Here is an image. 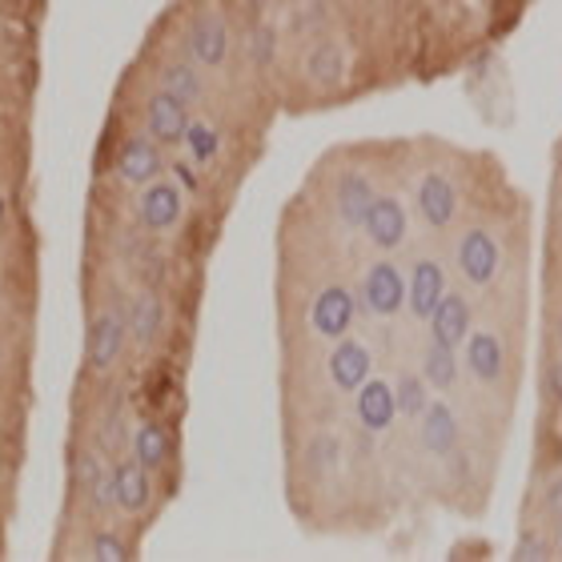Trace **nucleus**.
Returning <instances> with one entry per match:
<instances>
[{
  "instance_id": "f257e3e1",
  "label": "nucleus",
  "mask_w": 562,
  "mask_h": 562,
  "mask_svg": "<svg viewBox=\"0 0 562 562\" xmlns=\"http://www.w3.org/2000/svg\"><path fill=\"white\" fill-rule=\"evenodd\" d=\"M125 341H130V317L121 310H101L89 326V341H85V362L93 374H105L117 366V358L125 353Z\"/></svg>"
},
{
  "instance_id": "f03ea898",
  "label": "nucleus",
  "mask_w": 562,
  "mask_h": 562,
  "mask_svg": "<svg viewBox=\"0 0 562 562\" xmlns=\"http://www.w3.org/2000/svg\"><path fill=\"white\" fill-rule=\"evenodd\" d=\"M189 105L181 97H173L169 89H157V93L145 101V130L157 145H181L189 133Z\"/></svg>"
},
{
  "instance_id": "7ed1b4c3",
  "label": "nucleus",
  "mask_w": 562,
  "mask_h": 562,
  "mask_svg": "<svg viewBox=\"0 0 562 562\" xmlns=\"http://www.w3.org/2000/svg\"><path fill=\"white\" fill-rule=\"evenodd\" d=\"M362 302L374 317H394L406 305V278L394 261H374L362 278Z\"/></svg>"
},
{
  "instance_id": "20e7f679",
  "label": "nucleus",
  "mask_w": 562,
  "mask_h": 562,
  "mask_svg": "<svg viewBox=\"0 0 562 562\" xmlns=\"http://www.w3.org/2000/svg\"><path fill=\"white\" fill-rule=\"evenodd\" d=\"M109 486H113V506L121 515H145L153 503V482H149V467H140L137 458H125L117 467L109 470Z\"/></svg>"
},
{
  "instance_id": "39448f33",
  "label": "nucleus",
  "mask_w": 562,
  "mask_h": 562,
  "mask_svg": "<svg viewBox=\"0 0 562 562\" xmlns=\"http://www.w3.org/2000/svg\"><path fill=\"white\" fill-rule=\"evenodd\" d=\"M498 261H503V249L486 229H467L462 241H458V270L470 285H491L494 273H498Z\"/></svg>"
},
{
  "instance_id": "423d86ee",
  "label": "nucleus",
  "mask_w": 562,
  "mask_h": 562,
  "mask_svg": "<svg viewBox=\"0 0 562 562\" xmlns=\"http://www.w3.org/2000/svg\"><path fill=\"white\" fill-rule=\"evenodd\" d=\"M137 217L153 234L173 229V225L181 222V189H177L173 181H165V177H153L137 201Z\"/></svg>"
},
{
  "instance_id": "0eeeda50",
  "label": "nucleus",
  "mask_w": 562,
  "mask_h": 562,
  "mask_svg": "<svg viewBox=\"0 0 562 562\" xmlns=\"http://www.w3.org/2000/svg\"><path fill=\"white\" fill-rule=\"evenodd\" d=\"M310 322L322 338L338 341L346 338V329L353 326V293L346 285H326V290L314 297V310H310Z\"/></svg>"
},
{
  "instance_id": "6e6552de",
  "label": "nucleus",
  "mask_w": 562,
  "mask_h": 562,
  "mask_svg": "<svg viewBox=\"0 0 562 562\" xmlns=\"http://www.w3.org/2000/svg\"><path fill=\"white\" fill-rule=\"evenodd\" d=\"M165 157L161 145L153 137H130L117 153V177L125 186H149L153 177H161Z\"/></svg>"
},
{
  "instance_id": "1a4fd4ad",
  "label": "nucleus",
  "mask_w": 562,
  "mask_h": 562,
  "mask_svg": "<svg viewBox=\"0 0 562 562\" xmlns=\"http://www.w3.org/2000/svg\"><path fill=\"white\" fill-rule=\"evenodd\" d=\"M366 378H370V350L358 338H338V346L329 350V382L341 394H358Z\"/></svg>"
},
{
  "instance_id": "9d476101",
  "label": "nucleus",
  "mask_w": 562,
  "mask_h": 562,
  "mask_svg": "<svg viewBox=\"0 0 562 562\" xmlns=\"http://www.w3.org/2000/svg\"><path fill=\"white\" fill-rule=\"evenodd\" d=\"M353 411H358V422H362L370 434L390 430V422L398 418L394 386L382 382V378H366L362 386H358V402H353Z\"/></svg>"
},
{
  "instance_id": "9b49d317",
  "label": "nucleus",
  "mask_w": 562,
  "mask_h": 562,
  "mask_svg": "<svg viewBox=\"0 0 562 562\" xmlns=\"http://www.w3.org/2000/svg\"><path fill=\"white\" fill-rule=\"evenodd\" d=\"M362 229L378 249H398L402 241H406V210H402V201L398 198H374V205H370V213H366Z\"/></svg>"
},
{
  "instance_id": "f8f14e48",
  "label": "nucleus",
  "mask_w": 562,
  "mask_h": 562,
  "mask_svg": "<svg viewBox=\"0 0 562 562\" xmlns=\"http://www.w3.org/2000/svg\"><path fill=\"white\" fill-rule=\"evenodd\" d=\"M446 297V273L438 261H426L422 258L418 266H414L411 281H406V302H411L414 317H422V322H430V314L438 310V302Z\"/></svg>"
},
{
  "instance_id": "ddd939ff",
  "label": "nucleus",
  "mask_w": 562,
  "mask_h": 562,
  "mask_svg": "<svg viewBox=\"0 0 562 562\" xmlns=\"http://www.w3.org/2000/svg\"><path fill=\"white\" fill-rule=\"evenodd\" d=\"M72 486H77V494H85V503L93 506V510H105L113 503L109 470L93 450H77V458H72Z\"/></svg>"
},
{
  "instance_id": "4468645a",
  "label": "nucleus",
  "mask_w": 562,
  "mask_h": 562,
  "mask_svg": "<svg viewBox=\"0 0 562 562\" xmlns=\"http://www.w3.org/2000/svg\"><path fill=\"white\" fill-rule=\"evenodd\" d=\"M454 210H458L454 186H450L442 173H426V177H422V186H418V213H422V222L430 225V229H446V225L454 222Z\"/></svg>"
},
{
  "instance_id": "2eb2a0df",
  "label": "nucleus",
  "mask_w": 562,
  "mask_h": 562,
  "mask_svg": "<svg viewBox=\"0 0 562 562\" xmlns=\"http://www.w3.org/2000/svg\"><path fill=\"white\" fill-rule=\"evenodd\" d=\"M189 57L205 65V69H217L229 57V33H225L222 16H198L193 21V29H189Z\"/></svg>"
},
{
  "instance_id": "dca6fc26",
  "label": "nucleus",
  "mask_w": 562,
  "mask_h": 562,
  "mask_svg": "<svg viewBox=\"0 0 562 562\" xmlns=\"http://www.w3.org/2000/svg\"><path fill=\"white\" fill-rule=\"evenodd\" d=\"M430 334H434V341H438V346H446V350L462 346V341L470 338V305H467V297H458V293L442 297V302H438V310L430 314Z\"/></svg>"
},
{
  "instance_id": "f3484780",
  "label": "nucleus",
  "mask_w": 562,
  "mask_h": 562,
  "mask_svg": "<svg viewBox=\"0 0 562 562\" xmlns=\"http://www.w3.org/2000/svg\"><path fill=\"white\" fill-rule=\"evenodd\" d=\"M422 446L430 450V454L446 458L454 454L458 446V418L450 406H442V402H430L426 411H422Z\"/></svg>"
},
{
  "instance_id": "a211bd4d",
  "label": "nucleus",
  "mask_w": 562,
  "mask_h": 562,
  "mask_svg": "<svg viewBox=\"0 0 562 562\" xmlns=\"http://www.w3.org/2000/svg\"><path fill=\"white\" fill-rule=\"evenodd\" d=\"M165 329V302L153 290H140L130 302V334L137 346H153Z\"/></svg>"
},
{
  "instance_id": "6ab92c4d",
  "label": "nucleus",
  "mask_w": 562,
  "mask_h": 562,
  "mask_svg": "<svg viewBox=\"0 0 562 562\" xmlns=\"http://www.w3.org/2000/svg\"><path fill=\"white\" fill-rule=\"evenodd\" d=\"M338 217L341 225H358L366 222V213H370V205H374V186H370V177L362 173H346L338 181Z\"/></svg>"
},
{
  "instance_id": "aec40b11",
  "label": "nucleus",
  "mask_w": 562,
  "mask_h": 562,
  "mask_svg": "<svg viewBox=\"0 0 562 562\" xmlns=\"http://www.w3.org/2000/svg\"><path fill=\"white\" fill-rule=\"evenodd\" d=\"M467 366L470 374L479 378V382H498L503 378V341L494 338V334H470L467 338Z\"/></svg>"
},
{
  "instance_id": "412c9836",
  "label": "nucleus",
  "mask_w": 562,
  "mask_h": 562,
  "mask_svg": "<svg viewBox=\"0 0 562 562\" xmlns=\"http://www.w3.org/2000/svg\"><path fill=\"white\" fill-rule=\"evenodd\" d=\"M169 446L173 442H169V430L161 422H140L137 434H133V458L149 470H161L169 462Z\"/></svg>"
},
{
  "instance_id": "4be33fe9",
  "label": "nucleus",
  "mask_w": 562,
  "mask_h": 562,
  "mask_svg": "<svg viewBox=\"0 0 562 562\" xmlns=\"http://www.w3.org/2000/svg\"><path fill=\"white\" fill-rule=\"evenodd\" d=\"M161 89H169L173 97H181L186 105L201 101V93H205V85H201V72L193 69V60H173V65H165Z\"/></svg>"
},
{
  "instance_id": "5701e85b",
  "label": "nucleus",
  "mask_w": 562,
  "mask_h": 562,
  "mask_svg": "<svg viewBox=\"0 0 562 562\" xmlns=\"http://www.w3.org/2000/svg\"><path fill=\"white\" fill-rule=\"evenodd\" d=\"M422 378H426L434 390H450V386H454V378H458L454 350H446V346H438V341H434L430 350H426V358H422Z\"/></svg>"
},
{
  "instance_id": "b1692460",
  "label": "nucleus",
  "mask_w": 562,
  "mask_h": 562,
  "mask_svg": "<svg viewBox=\"0 0 562 562\" xmlns=\"http://www.w3.org/2000/svg\"><path fill=\"white\" fill-rule=\"evenodd\" d=\"M341 69H346V60H341V48L338 45H317L305 60V72H310V81L317 85H338L341 81Z\"/></svg>"
},
{
  "instance_id": "393cba45",
  "label": "nucleus",
  "mask_w": 562,
  "mask_h": 562,
  "mask_svg": "<svg viewBox=\"0 0 562 562\" xmlns=\"http://www.w3.org/2000/svg\"><path fill=\"white\" fill-rule=\"evenodd\" d=\"M394 402H398V414H406V418H422V411L430 406V398H426V378L402 374L398 386H394Z\"/></svg>"
},
{
  "instance_id": "a878e982",
  "label": "nucleus",
  "mask_w": 562,
  "mask_h": 562,
  "mask_svg": "<svg viewBox=\"0 0 562 562\" xmlns=\"http://www.w3.org/2000/svg\"><path fill=\"white\" fill-rule=\"evenodd\" d=\"M85 559H97V562H125L133 559V547L121 539L117 530H97L93 539H89V551Z\"/></svg>"
},
{
  "instance_id": "bb28decb",
  "label": "nucleus",
  "mask_w": 562,
  "mask_h": 562,
  "mask_svg": "<svg viewBox=\"0 0 562 562\" xmlns=\"http://www.w3.org/2000/svg\"><path fill=\"white\" fill-rule=\"evenodd\" d=\"M338 458H341L338 438L317 434L314 442H310V450H305V467H310V474H329V470L338 467Z\"/></svg>"
},
{
  "instance_id": "cd10ccee",
  "label": "nucleus",
  "mask_w": 562,
  "mask_h": 562,
  "mask_svg": "<svg viewBox=\"0 0 562 562\" xmlns=\"http://www.w3.org/2000/svg\"><path fill=\"white\" fill-rule=\"evenodd\" d=\"M186 140L193 145V157H198V161H210L213 153H217V133L205 130V125H189Z\"/></svg>"
},
{
  "instance_id": "c85d7f7f",
  "label": "nucleus",
  "mask_w": 562,
  "mask_h": 562,
  "mask_svg": "<svg viewBox=\"0 0 562 562\" xmlns=\"http://www.w3.org/2000/svg\"><path fill=\"white\" fill-rule=\"evenodd\" d=\"M515 559L518 562H542V559H551V551H547V547H542V542L539 539H535V535H527V539H522V542H518V547H515Z\"/></svg>"
},
{
  "instance_id": "c756f323",
  "label": "nucleus",
  "mask_w": 562,
  "mask_h": 562,
  "mask_svg": "<svg viewBox=\"0 0 562 562\" xmlns=\"http://www.w3.org/2000/svg\"><path fill=\"white\" fill-rule=\"evenodd\" d=\"M270 57H273V29H270V24H261L258 36H254V60H261V65H266Z\"/></svg>"
},
{
  "instance_id": "7c9ffc66",
  "label": "nucleus",
  "mask_w": 562,
  "mask_h": 562,
  "mask_svg": "<svg viewBox=\"0 0 562 562\" xmlns=\"http://www.w3.org/2000/svg\"><path fill=\"white\" fill-rule=\"evenodd\" d=\"M547 390H551V398L562 406V366H551V370H547Z\"/></svg>"
},
{
  "instance_id": "2f4dec72",
  "label": "nucleus",
  "mask_w": 562,
  "mask_h": 562,
  "mask_svg": "<svg viewBox=\"0 0 562 562\" xmlns=\"http://www.w3.org/2000/svg\"><path fill=\"white\" fill-rule=\"evenodd\" d=\"M547 506H554V510L562 506V479H554L551 486H547Z\"/></svg>"
},
{
  "instance_id": "473e14b6",
  "label": "nucleus",
  "mask_w": 562,
  "mask_h": 562,
  "mask_svg": "<svg viewBox=\"0 0 562 562\" xmlns=\"http://www.w3.org/2000/svg\"><path fill=\"white\" fill-rule=\"evenodd\" d=\"M559 554H562V522H559Z\"/></svg>"
},
{
  "instance_id": "72a5a7b5",
  "label": "nucleus",
  "mask_w": 562,
  "mask_h": 562,
  "mask_svg": "<svg viewBox=\"0 0 562 562\" xmlns=\"http://www.w3.org/2000/svg\"><path fill=\"white\" fill-rule=\"evenodd\" d=\"M559 341H562V322H559Z\"/></svg>"
}]
</instances>
